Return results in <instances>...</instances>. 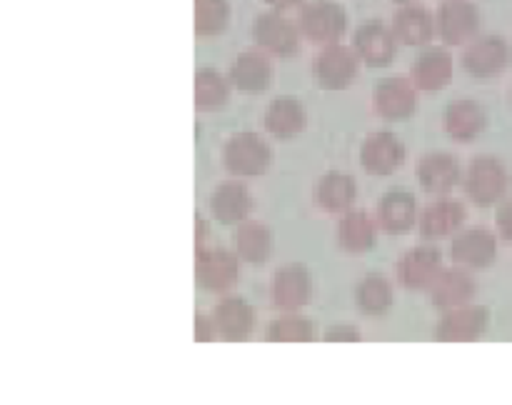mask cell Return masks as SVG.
Returning <instances> with one entry per match:
<instances>
[{"label": "cell", "mask_w": 512, "mask_h": 405, "mask_svg": "<svg viewBox=\"0 0 512 405\" xmlns=\"http://www.w3.org/2000/svg\"><path fill=\"white\" fill-rule=\"evenodd\" d=\"M230 23L228 0H195V35L215 38Z\"/></svg>", "instance_id": "33"}, {"label": "cell", "mask_w": 512, "mask_h": 405, "mask_svg": "<svg viewBox=\"0 0 512 405\" xmlns=\"http://www.w3.org/2000/svg\"><path fill=\"white\" fill-rule=\"evenodd\" d=\"M510 100H512V93H510Z\"/></svg>", "instance_id": "40"}, {"label": "cell", "mask_w": 512, "mask_h": 405, "mask_svg": "<svg viewBox=\"0 0 512 405\" xmlns=\"http://www.w3.org/2000/svg\"><path fill=\"white\" fill-rule=\"evenodd\" d=\"M360 63L363 60L358 58L353 45L328 43L315 53L310 70H313V80L320 90L338 93V90L350 88L355 83Z\"/></svg>", "instance_id": "2"}, {"label": "cell", "mask_w": 512, "mask_h": 405, "mask_svg": "<svg viewBox=\"0 0 512 405\" xmlns=\"http://www.w3.org/2000/svg\"><path fill=\"white\" fill-rule=\"evenodd\" d=\"M230 78H225L220 70L215 68H200L195 70L193 83V98L195 108L200 113H215V110L225 108L230 98Z\"/></svg>", "instance_id": "31"}, {"label": "cell", "mask_w": 512, "mask_h": 405, "mask_svg": "<svg viewBox=\"0 0 512 405\" xmlns=\"http://www.w3.org/2000/svg\"><path fill=\"white\" fill-rule=\"evenodd\" d=\"M208 208L220 225H240L253 213V195L240 180H223L210 193Z\"/></svg>", "instance_id": "20"}, {"label": "cell", "mask_w": 512, "mask_h": 405, "mask_svg": "<svg viewBox=\"0 0 512 405\" xmlns=\"http://www.w3.org/2000/svg\"><path fill=\"white\" fill-rule=\"evenodd\" d=\"M268 5H273L275 10H290L305 5V0H268Z\"/></svg>", "instance_id": "38"}, {"label": "cell", "mask_w": 512, "mask_h": 405, "mask_svg": "<svg viewBox=\"0 0 512 405\" xmlns=\"http://www.w3.org/2000/svg\"><path fill=\"white\" fill-rule=\"evenodd\" d=\"M393 33L408 48H425L438 33V18L420 3L400 5L393 15Z\"/></svg>", "instance_id": "21"}, {"label": "cell", "mask_w": 512, "mask_h": 405, "mask_svg": "<svg viewBox=\"0 0 512 405\" xmlns=\"http://www.w3.org/2000/svg\"><path fill=\"white\" fill-rule=\"evenodd\" d=\"M353 48L368 68H388L398 53V38L380 20H365L353 33Z\"/></svg>", "instance_id": "13"}, {"label": "cell", "mask_w": 512, "mask_h": 405, "mask_svg": "<svg viewBox=\"0 0 512 405\" xmlns=\"http://www.w3.org/2000/svg\"><path fill=\"white\" fill-rule=\"evenodd\" d=\"M378 223L385 235H405L418 223V200L410 190H388L378 203Z\"/></svg>", "instance_id": "23"}, {"label": "cell", "mask_w": 512, "mask_h": 405, "mask_svg": "<svg viewBox=\"0 0 512 405\" xmlns=\"http://www.w3.org/2000/svg\"><path fill=\"white\" fill-rule=\"evenodd\" d=\"M273 163V150L258 133H235L223 145V165L233 178H260Z\"/></svg>", "instance_id": "3"}, {"label": "cell", "mask_w": 512, "mask_h": 405, "mask_svg": "<svg viewBox=\"0 0 512 405\" xmlns=\"http://www.w3.org/2000/svg\"><path fill=\"white\" fill-rule=\"evenodd\" d=\"M443 270V255H440V248L435 245H415L410 248L403 258L398 260V283L403 285L405 290H413V293H420V290H428L430 285L435 283V278Z\"/></svg>", "instance_id": "14"}, {"label": "cell", "mask_w": 512, "mask_h": 405, "mask_svg": "<svg viewBox=\"0 0 512 405\" xmlns=\"http://www.w3.org/2000/svg\"><path fill=\"white\" fill-rule=\"evenodd\" d=\"M418 93L420 90L410 78L390 75L375 85L373 108L388 123H403V120L413 118L415 108H418Z\"/></svg>", "instance_id": "9"}, {"label": "cell", "mask_w": 512, "mask_h": 405, "mask_svg": "<svg viewBox=\"0 0 512 405\" xmlns=\"http://www.w3.org/2000/svg\"><path fill=\"white\" fill-rule=\"evenodd\" d=\"M490 325V310L485 305H460V308L445 310L438 320L435 338L440 343H473L483 338Z\"/></svg>", "instance_id": "11"}, {"label": "cell", "mask_w": 512, "mask_h": 405, "mask_svg": "<svg viewBox=\"0 0 512 405\" xmlns=\"http://www.w3.org/2000/svg\"><path fill=\"white\" fill-rule=\"evenodd\" d=\"M483 15L470 0H445L438 10V33L445 45H468L478 38Z\"/></svg>", "instance_id": "12"}, {"label": "cell", "mask_w": 512, "mask_h": 405, "mask_svg": "<svg viewBox=\"0 0 512 405\" xmlns=\"http://www.w3.org/2000/svg\"><path fill=\"white\" fill-rule=\"evenodd\" d=\"M228 78L230 83H233V88L240 90V93L260 95L270 88V83H273V63H270L265 50H243V53L235 55Z\"/></svg>", "instance_id": "18"}, {"label": "cell", "mask_w": 512, "mask_h": 405, "mask_svg": "<svg viewBox=\"0 0 512 405\" xmlns=\"http://www.w3.org/2000/svg\"><path fill=\"white\" fill-rule=\"evenodd\" d=\"M323 340L325 343H358V340H363V333L353 323H335L325 330Z\"/></svg>", "instance_id": "34"}, {"label": "cell", "mask_w": 512, "mask_h": 405, "mask_svg": "<svg viewBox=\"0 0 512 405\" xmlns=\"http://www.w3.org/2000/svg\"><path fill=\"white\" fill-rule=\"evenodd\" d=\"M465 218V205L458 203V200L450 198H438L433 203H428L423 208L418 218V228L420 235L425 240H440V238H450V235H458L460 228H463Z\"/></svg>", "instance_id": "22"}, {"label": "cell", "mask_w": 512, "mask_h": 405, "mask_svg": "<svg viewBox=\"0 0 512 405\" xmlns=\"http://www.w3.org/2000/svg\"><path fill=\"white\" fill-rule=\"evenodd\" d=\"M510 183L508 165L495 155H478L470 160L463 178L465 195L478 208H493V205L503 203L508 198Z\"/></svg>", "instance_id": "1"}, {"label": "cell", "mask_w": 512, "mask_h": 405, "mask_svg": "<svg viewBox=\"0 0 512 405\" xmlns=\"http://www.w3.org/2000/svg\"><path fill=\"white\" fill-rule=\"evenodd\" d=\"M308 115H305L303 103L293 95H280L268 103L263 113V125L273 138L293 140L305 130Z\"/></svg>", "instance_id": "27"}, {"label": "cell", "mask_w": 512, "mask_h": 405, "mask_svg": "<svg viewBox=\"0 0 512 405\" xmlns=\"http://www.w3.org/2000/svg\"><path fill=\"white\" fill-rule=\"evenodd\" d=\"M488 125V113L478 100L458 98L443 113V128L455 143H473Z\"/></svg>", "instance_id": "24"}, {"label": "cell", "mask_w": 512, "mask_h": 405, "mask_svg": "<svg viewBox=\"0 0 512 405\" xmlns=\"http://www.w3.org/2000/svg\"><path fill=\"white\" fill-rule=\"evenodd\" d=\"M405 163V145L393 130H375L365 138L360 148V165L368 175L375 178H388L398 173Z\"/></svg>", "instance_id": "10"}, {"label": "cell", "mask_w": 512, "mask_h": 405, "mask_svg": "<svg viewBox=\"0 0 512 405\" xmlns=\"http://www.w3.org/2000/svg\"><path fill=\"white\" fill-rule=\"evenodd\" d=\"M455 63L448 48L440 45H425L418 53V58L410 65V80L420 93H438V90L448 88L453 80Z\"/></svg>", "instance_id": "15"}, {"label": "cell", "mask_w": 512, "mask_h": 405, "mask_svg": "<svg viewBox=\"0 0 512 405\" xmlns=\"http://www.w3.org/2000/svg\"><path fill=\"white\" fill-rule=\"evenodd\" d=\"M510 63L512 45L503 35H480L470 40L463 50V68L478 80L498 78L510 68Z\"/></svg>", "instance_id": "7"}, {"label": "cell", "mask_w": 512, "mask_h": 405, "mask_svg": "<svg viewBox=\"0 0 512 405\" xmlns=\"http://www.w3.org/2000/svg\"><path fill=\"white\" fill-rule=\"evenodd\" d=\"M240 255L228 248L195 250V283L205 293L225 295L238 285L240 280Z\"/></svg>", "instance_id": "4"}, {"label": "cell", "mask_w": 512, "mask_h": 405, "mask_svg": "<svg viewBox=\"0 0 512 405\" xmlns=\"http://www.w3.org/2000/svg\"><path fill=\"white\" fill-rule=\"evenodd\" d=\"M495 228H498L500 238L510 240L512 243V198L500 203L498 215H495Z\"/></svg>", "instance_id": "36"}, {"label": "cell", "mask_w": 512, "mask_h": 405, "mask_svg": "<svg viewBox=\"0 0 512 405\" xmlns=\"http://www.w3.org/2000/svg\"><path fill=\"white\" fill-rule=\"evenodd\" d=\"M208 223H205V218H195V250H203L205 243H208Z\"/></svg>", "instance_id": "37"}, {"label": "cell", "mask_w": 512, "mask_h": 405, "mask_svg": "<svg viewBox=\"0 0 512 405\" xmlns=\"http://www.w3.org/2000/svg\"><path fill=\"white\" fill-rule=\"evenodd\" d=\"M430 303L438 310H453L460 305L473 303L475 293H478V283L470 275L468 268L463 265H453V268H443L435 283L428 288Z\"/></svg>", "instance_id": "19"}, {"label": "cell", "mask_w": 512, "mask_h": 405, "mask_svg": "<svg viewBox=\"0 0 512 405\" xmlns=\"http://www.w3.org/2000/svg\"><path fill=\"white\" fill-rule=\"evenodd\" d=\"M415 178H418L420 188L425 193L435 195V198H443V195H450L458 188L465 175L455 155L428 153L415 165Z\"/></svg>", "instance_id": "17"}, {"label": "cell", "mask_w": 512, "mask_h": 405, "mask_svg": "<svg viewBox=\"0 0 512 405\" xmlns=\"http://www.w3.org/2000/svg\"><path fill=\"white\" fill-rule=\"evenodd\" d=\"M300 33L315 45L340 43L348 30V13L335 0H310L300 8Z\"/></svg>", "instance_id": "5"}, {"label": "cell", "mask_w": 512, "mask_h": 405, "mask_svg": "<svg viewBox=\"0 0 512 405\" xmlns=\"http://www.w3.org/2000/svg\"><path fill=\"white\" fill-rule=\"evenodd\" d=\"M235 253L240 255L243 263L263 265L273 255V233L260 220H243L235 225Z\"/></svg>", "instance_id": "29"}, {"label": "cell", "mask_w": 512, "mask_h": 405, "mask_svg": "<svg viewBox=\"0 0 512 405\" xmlns=\"http://www.w3.org/2000/svg\"><path fill=\"white\" fill-rule=\"evenodd\" d=\"M450 258L468 270H485L498 258V235L488 228H468L450 243Z\"/></svg>", "instance_id": "16"}, {"label": "cell", "mask_w": 512, "mask_h": 405, "mask_svg": "<svg viewBox=\"0 0 512 405\" xmlns=\"http://www.w3.org/2000/svg\"><path fill=\"white\" fill-rule=\"evenodd\" d=\"M300 25L283 10L260 13L253 23V40L260 50L275 58H293L300 50Z\"/></svg>", "instance_id": "6"}, {"label": "cell", "mask_w": 512, "mask_h": 405, "mask_svg": "<svg viewBox=\"0 0 512 405\" xmlns=\"http://www.w3.org/2000/svg\"><path fill=\"white\" fill-rule=\"evenodd\" d=\"M265 340L268 343H310L315 340L313 320L303 318L298 313H283L273 318L265 328Z\"/></svg>", "instance_id": "32"}, {"label": "cell", "mask_w": 512, "mask_h": 405, "mask_svg": "<svg viewBox=\"0 0 512 405\" xmlns=\"http://www.w3.org/2000/svg\"><path fill=\"white\" fill-rule=\"evenodd\" d=\"M313 298V278L300 263L280 265L270 280V300L280 313H300Z\"/></svg>", "instance_id": "8"}, {"label": "cell", "mask_w": 512, "mask_h": 405, "mask_svg": "<svg viewBox=\"0 0 512 405\" xmlns=\"http://www.w3.org/2000/svg\"><path fill=\"white\" fill-rule=\"evenodd\" d=\"M378 218L368 213V210H348L340 215L338 223V245L345 253H368L378 243Z\"/></svg>", "instance_id": "28"}, {"label": "cell", "mask_w": 512, "mask_h": 405, "mask_svg": "<svg viewBox=\"0 0 512 405\" xmlns=\"http://www.w3.org/2000/svg\"><path fill=\"white\" fill-rule=\"evenodd\" d=\"M315 205L330 215H343L353 210L355 198H358V183L353 175L340 173V170H330L323 178L315 183L313 190Z\"/></svg>", "instance_id": "25"}, {"label": "cell", "mask_w": 512, "mask_h": 405, "mask_svg": "<svg viewBox=\"0 0 512 405\" xmlns=\"http://www.w3.org/2000/svg\"><path fill=\"white\" fill-rule=\"evenodd\" d=\"M395 5H408V3H418V0H393Z\"/></svg>", "instance_id": "39"}, {"label": "cell", "mask_w": 512, "mask_h": 405, "mask_svg": "<svg viewBox=\"0 0 512 405\" xmlns=\"http://www.w3.org/2000/svg\"><path fill=\"white\" fill-rule=\"evenodd\" d=\"M393 300V283L380 273H368L355 288V305L368 318H380V315L388 313L393 308Z\"/></svg>", "instance_id": "30"}, {"label": "cell", "mask_w": 512, "mask_h": 405, "mask_svg": "<svg viewBox=\"0 0 512 405\" xmlns=\"http://www.w3.org/2000/svg\"><path fill=\"white\" fill-rule=\"evenodd\" d=\"M215 338H220V333H218V325H215L213 313L195 315V340H198V343H213Z\"/></svg>", "instance_id": "35"}, {"label": "cell", "mask_w": 512, "mask_h": 405, "mask_svg": "<svg viewBox=\"0 0 512 405\" xmlns=\"http://www.w3.org/2000/svg\"><path fill=\"white\" fill-rule=\"evenodd\" d=\"M215 325H218V333L223 340L230 343H240V340H248L255 330V310L248 300L238 298V295H228V298L220 300L213 308Z\"/></svg>", "instance_id": "26"}]
</instances>
